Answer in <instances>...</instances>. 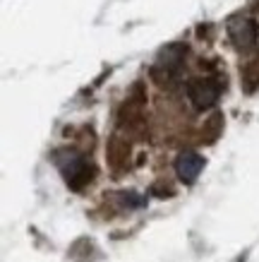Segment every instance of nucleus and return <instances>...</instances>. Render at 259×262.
Returning <instances> with one entry per match:
<instances>
[{
    "label": "nucleus",
    "mask_w": 259,
    "mask_h": 262,
    "mask_svg": "<svg viewBox=\"0 0 259 262\" xmlns=\"http://www.w3.org/2000/svg\"><path fill=\"white\" fill-rule=\"evenodd\" d=\"M58 166H60L65 181H67L72 190H82L86 183L94 178V166H89L77 154H60L58 157Z\"/></svg>",
    "instance_id": "obj_1"
},
{
    "label": "nucleus",
    "mask_w": 259,
    "mask_h": 262,
    "mask_svg": "<svg viewBox=\"0 0 259 262\" xmlns=\"http://www.w3.org/2000/svg\"><path fill=\"white\" fill-rule=\"evenodd\" d=\"M221 94V82L211 80V77H197L187 84V96L197 108H211L219 101Z\"/></svg>",
    "instance_id": "obj_2"
},
{
    "label": "nucleus",
    "mask_w": 259,
    "mask_h": 262,
    "mask_svg": "<svg viewBox=\"0 0 259 262\" xmlns=\"http://www.w3.org/2000/svg\"><path fill=\"white\" fill-rule=\"evenodd\" d=\"M228 36L233 39V43H236L238 48L247 51V48H252L257 43L259 27L250 17H233V19L228 22Z\"/></svg>",
    "instance_id": "obj_3"
},
{
    "label": "nucleus",
    "mask_w": 259,
    "mask_h": 262,
    "mask_svg": "<svg viewBox=\"0 0 259 262\" xmlns=\"http://www.w3.org/2000/svg\"><path fill=\"white\" fill-rule=\"evenodd\" d=\"M204 168V157H199L197 151H182L178 161H175V171H178V178L182 183H195L197 176L202 173Z\"/></svg>",
    "instance_id": "obj_4"
},
{
    "label": "nucleus",
    "mask_w": 259,
    "mask_h": 262,
    "mask_svg": "<svg viewBox=\"0 0 259 262\" xmlns=\"http://www.w3.org/2000/svg\"><path fill=\"white\" fill-rule=\"evenodd\" d=\"M185 53H187V48L182 46V43H171V46H166L161 53H158V63L156 68H161V70H168V72H178V68L182 65V60H185Z\"/></svg>",
    "instance_id": "obj_5"
},
{
    "label": "nucleus",
    "mask_w": 259,
    "mask_h": 262,
    "mask_svg": "<svg viewBox=\"0 0 259 262\" xmlns=\"http://www.w3.org/2000/svg\"><path fill=\"white\" fill-rule=\"evenodd\" d=\"M127 154H130V144L123 142L120 137L110 140V144H108V159H110V164H113V168L123 166V161H127Z\"/></svg>",
    "instance_id": "obj_6"
},
{
    "label": "nucleus",
    "mask_w": 259,
    "mask_h": 262,
    "mask_svg": "<svg viewBox=\"0 0 259 262\" xmlns=\"http://www.w3.org/2000/svg\"><path fill=\"white\" fill-rule=\"evenodd\" d=\"M221 127H223V116H221V113H214L211 118L204 123V130H202V140H204V142H214V140L219 137Z\"/></svg>",
    "instance_id": "obj_7"
},
{
    "label": "nucleus",
    "mask_w": 259,
    "mask_h": 262,
    "mask_svg": "<svg viewBox=\"0 0 259 262\" xmlns=\"http://www.w3.org/2000/svg\"><path fill=\"white\" fill-rule=\"evenodd\" d=\"M245 77H247V82H254V84H259V58L250 65V68H247Z\"/></svg>",
    "instance_id": "obj_8"
},
{
    "label": "nucleus",
    "mask_w": 259,
    "mask_h": 262,
    "mask_svg": "<svg viewBox=\"0 0 259 262\" xmlns=\"http://www.w3.org/2000/svg\"><path fill=\"white\" fill-rule=\"evenodd\" d=\"M151 195H156V198H171V195H173V188H168V185H161V183H156V185L151 188Z\"/></svg>",
    "instance_id": "obj_9"
}]
</instances>
